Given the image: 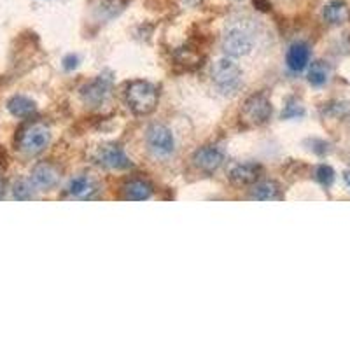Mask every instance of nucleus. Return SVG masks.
Instances as JSON below:
<instances>
[{
  "instance_id": "nucleus-1",
  "label": "nucleus",
  "mask_w": 350,
  "mask_h": 350,
  "mask_svg": "<svg viewBox=\"0 0 350 350\" xmlns=\"http://www.w3.org/2000/svg\"><path fill=\"white\" fill-rule=\"evenodd\" d=\"M256 37L258 32L252 20H233L224 30L223 51L231 58L249 55L256 46Z\"/></svg>"
},
{
  "instance_id": "nucleus-2",
  "label": "nucleus",
  "mask_w": 350,
  "mask_h": 350,
  "mask_svg": "<svg viewBox=\"0 0 350 350\" xmlns=\"http://www.w3.org/2000/svg\"><path fill=\"white\" fill-rule=\"evenodd\" d=\"M158 88L149 81H133L126 86V104L139 116H148L158 105Z\"/></svg>"
},
{
  "instance_id": "nucleus-3",
  "label": "nucleus",
  "mask_w": 350,
  "mask_h": 350,
  "mask_svg": "<svg viewBox=\"0 0 350 350\" xmlns=\"http://www.w3.org/2000/svg\"><path fill=\"white\" fill-rule=\"evenodd\" d=\"M212 81L223 95H235L242 88V70L231 58H221L212 67Z\"/></svg>"
},
{
  "instance_id": "nucleus-4",
  "label": "nucleus",
  "mask_w": 350,
  "mask_h": 350,
  "mask_svg": "<svg viewBox=\"0 0 350 350\" xmlns=\"http://www.w3.org/2000/svg\"><path fill=\"white\" fill-rule=\"evenodd\" d=\"M51 142V131L46 124L32 123L20 131L18 137V148L28 156H37L48 148Z\"/></svg>"
},
{
  "instance_id": "nucleus-5",
  "label": "nucleus",
  "mask_w": 350,
  "mask_h": 350,
  "mask_svg": "<svg viewBox=\"0 0 350 350\" xmlns=\"http://www.w3.org/2000/svg\"><path fill=\"white\" fill-rule=\"evenodd\" d=\"M271 112H273V107H271L270 98L265 93H256L245 100L240 112V120L247 126H261L270 121Z\"/></svg>"
},
{
  "instance_id": "nucleus-6",
  "label": "nucleus",
  "mask_w": 350,
  "mask_h": 350,
  "mask_svg": "<svg viewBox=\"0 0 350 350\" xmlns=\"http://www.w3.org/2000/svg\"><path fill=\"white\" fill-rule=\"evenodd\" d=\"M146 142L148 148L156 158H168L175 151L174 133L168 126L161 123H152L146 131Z\"/></svg>"
},
{
  "instance_id": "nucleus-7",
  "label": "nucleus",
  "mask_w": 350,
  "mask_h": 350,
  "mask_svg": "<svg viewBox=\"0 0 350 350\" xmlns=\"http://www.w3.org/2000/svg\"><path fill=\"white\" fill-rule=\"evenodd\" d=\"M92 158L96 165L109 168V170H126V168L131 167L130 158L123 151V148L112 142L98 146Z\"/></svg>"
},
{
  "instance_id": "nucleus-8",
  "label": "nucleus",
  "mask_w": 350,
  "mask_h": 350,
  "mask_svg": "<svg viewBox=\"0 0 350 350\" xmlns=\"http://www.w3.org/2000/svg\"><path fill=\"white\" fill-rule=\"evenodd\" d=\"M191 161L198 170L205 172V174H214V172H217L224 165L226 154L217 146H203V148L196 149L193 152Z\"/></svg>"
},
{
  "instance_id": "nucleus-9",
  "label": "nucleus",
  "mask_w": 350,
  "mask_h": 350,
  "mask_svg": "<svg viewBox=\"0 0 350 350\" xmlns=\"http://www.w3.org/2000/svg\"><path fill=\"white\" fill-rule=\"evenodd\" d=\"M111 86H112V74L111 72H105V74L98 76L93 83L86 84V86L81 90V96H83L84 104H88L90 107H100V105L105 102V98L109 96Z\"/></svg>"
},
{
  "instance_id": "nucleus-10",
  "label": "nucleus",
  "mask_w": 350,
  "mask_h": 350,
  "mask_svg": "<svg viewBox=\"0 0 350 350\" xmlns=\"http://www.w3.org/2000/svg\"><path fill=\"white\" fill-rule=\"evenodd\" d=\"M98 193V183L90 174H79L72 177L67 186V195L77 200H92Z\"/></svg>"
},
{
  "instance_id": "nucleus-11",
  "label": "nucleus",
  "mask_w": 350,
  "mask_h": 350,
  "mask_svg": "<svg viewBox=\"0 0 350 350\" xmlns=\"http://www.w3.org/2000/svg\"><path fill=\"white\" fill-rule=\"evenodd\" d=\"M310 46L303 40H296L289 46L286 55V65L291 72H295V74H299V72L305 70L310 64Z\"/></svg>"
},
{
  "instance_id": "nucleus-12",
  "label": "nucleus",
  "mask_w": 350,
  "mask_h": 350,
  "mask_svg": "<svg viewBox=\"0 0 350 350\" xmlns=\"http://www.w3.org/2000/svg\"><path fill=\"white\" fill-rule=\"evenodd\" d=\"M60 183V170L53 163L42 161L37 163L32 170V184L36 187H40L44 191H49L56 184Z\"/></svg>"
},
{
  "instance_id": "nucleus-13",
  "label": "nucleus",
  "mask_w": 350,
  "mask_h": 350,
  "mask_svg": "<svg viewBox=\"0 0 350 350\" xmlns=\"http://www.w3.org/2000/svg\"><path fill=\"white\" fill-rule=\"evenodd\" d=\"M262 174L261 165L258 163H239L230 170L231 183L245 186V184H256Z\"/></svg>"
},
{
  "instance_id": "nucleus-14",
  "label": "nucleus",
  "mask_w": 350,
  "mask_h": 350,
  "mask_svg": "<svg viewBox=\"0 0 350 350\" xmlns=\"http://www.w3.org/2000/svg\"><path fill=\"white\" fill-rule=\"evenodd\" d=\"M121 196L124 200H133V202H144L152 196V186L144 179H128L121 186Z\"/></svg>"
},
{
  "instance_id": "nucleus-15",
  "label": "nucleus",
  "mask_w": 350,
  "mask_h": 350,
  "mask_svg": "<svg viewBox=\"0 0 350 350\" xmlns=\"http://www.w3.org/2000/svg\"><path fill=\"white\" fill-rule=\"evenodd\" d=\"M252 200L270 202V200H282V189L275 180H259L251 189Z\"/></svg>"
},
{
  "instance_id": "nucleus-16",
  "label": "nucleus",
  "mask_w": 350,
  "mask_h": 350,
  "mask_svg": "<svg viewBox=\"0 0 350 350\" xmlns=\"http://www.w3.org/2000/svg\"><path fill=\"white\" fill-rule=\"evenodd\" d=\"M8 109L9 112H11L12 116H16V118H30V116L36 114L37 105L36 102L28 98V96L16 95L12 96L8 102Z\"/></svg>"
},
{
  "instance_id": "nucleus-17",
  "label": "nucleus",
  "mask_w": 350,
  "mask_h": 350,
  "mask_svg": "<svg viewBox=\"0 0 350 350\" xmlns=\"http://www.w3.org/2000/svg\"><path fill=\"white\" fill-rule=\"evenodd\" d=\"M329 65L326 62H315L308 70V83L314 88H323L329 81Z\"/></svg>"
},
{
  "instance_id": "nucleus-18",
  "label": "nucleus",
  "mask_w": 350,
  "mask_h": 350,
  "mask_svg": "<svg viewBox=\"0 0 350 350\" xmlns=\"http://www.w3.org/2000/svg\"><path fill=\"white\" fill-rule=\"evenodd\" d=\"M324 20L329 25H340L345 21L347 18V5L343 4L342 0H333L324 8Z\"/></svg>"
},
{
  "instance_id": "nucleus-19",
  "label": "nucleus",
  "mask_w": 350,
  "mask_h": 350,
  "mask_svg": "<svg viewBox=\"0 0 350 350\" xmlns=\"http://www.w3.org/2000/svg\"><path fill=\"white\" fill-rule=\"evenodd\" d=\"M305 116V107L296 98L287 100L286 107L282 111V120H298Z\"/></svg>"
},
{
  "instance_id": "nucleus-20",
  "label": "nucleus",
  "mask_w": 350,
  "mask_h": 350,
  "mask_svg": "<svg viewBox=\"0 0 350 350\" xmlns=\"http://www.w3.org/2000/svg\"><path fill=\"white\" fill-rule=\"evenodd\" d=\"M12 196L16 200H30L33 198V189L32 183H28L27 179H20L14 184V189H12Z\"/></svg>"
},
{
  "instance_id": "nucleus-21",
  "label": "nucleus",
  "mask_w": 350,
  "mask_h": 350,
  "mask_svg": "<svg viewBox=\"0 0 350 350\" xmlns=\"http://www.w3.org/2000/svg\"><path fill=\"white\" fill-rule=\"evenodd\" d=\"M315 179L319 180V184H323L324 187H329L334 183V170L329 165H321L315 170Z\"/></svg>"
},
{
  "instance_id": "nucleus-22",
  "label": "nucleus",
  "mask_w": 350,
  "mask_h": 350,
  "mask_svg": "<svg viewBox=\"0 0 350 350\" xmlns=\"http://www.w3.org/2000/svg\"><path fill=\"white\" fill-rule=\"evenodd\" d=\"M79 65V56L77 55H68L64 58V68L65 70H74Z\"/></svg>"
},
{
  "instance_id": "nucleus-23",
  "label": "nucleus",
  "mask_w": 350,
  "mask_h": 350,
  "mask_svg": "<svg viewBox=\"0 0 350 350\" xmlns=\"http://www.w3.org/2000/svg\"><path fill=\"white\" fill-rule=\"evenodd\" d=\"M343 180H345V184L349 186V189H350V170H347L345 174H343Z\"/></svg>"
},
{
  "instance_id": "nucleus-24",
  "label": "nucleus",
  "mask_w": 350,
  "mask_h": 350,
  "mask_svg": "<svg viewBox=\"0 0 350 350\" xmlns=\"http://www.w3.org/2000/svg\"><path fill=\"white\" fill-rule=\"evenodd\" d=\"M0 191H2V179H0Z\"/></svg>"
}]
</instances>
